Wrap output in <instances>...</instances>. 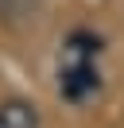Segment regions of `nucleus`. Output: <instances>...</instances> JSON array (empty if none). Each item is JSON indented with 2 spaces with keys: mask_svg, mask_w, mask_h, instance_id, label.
Masks as SVG:
<instances>
[{
  "mask_svg": "<svg viewBox=\"0 0 124 128\" xmlns=\"http://www.w3.org/2000/svg\"><path fill=\"white\" fill-rule=\"evenodd\" d=\"M66 50H70V58L58 70V93L78 105L89 93H97V86H101V74H97V66H93V58H97V50H101V39L89 35V31H74L66 39Z\"/></svg>",
  "mask_w": 124,
  "mask_h": 128,
  "instance_id": "obj_1",
  "label": "nucleus"
},
{
  "mask_svg": "<svg viewBox=\"0 0 124 128\" xmlns=\"http://www.w3.org/2000/svg\"><path fill=\"white\" fill-rule=\"evenodd\" d=\"M0 128H39V109L27 97L0 101Z\"/></svg>",
  "mask_w": 124,
  "mask_h": 128,
  "instance_id": "obj_2",
  "label": "nucleus"
}]
</instances>
